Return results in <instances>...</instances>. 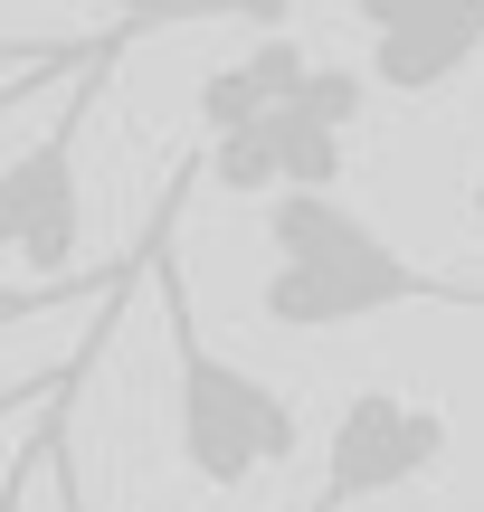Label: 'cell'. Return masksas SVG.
Masks as SVG:
<instances>
[{"instance_id": "obj_3", "label": "cell", "mask_w": 484, "mask_h": 512, "mask_svg": "<svg viewBox=\"0 0 484 512\" xmlns=\"http://www.w3.org/2000/svg\"><path fill=\"white\" fill-rule=\"evenodd\" d=\"M162 29V19H114L105 38L86 48L67 105H48L38 143H19L0 162V256H19L29 275H67L76 247H86V133L114 95V67H124V38Z\"/></svg>"}, {"instance_id": "obj_10", "label": "cell", "mask_w": 484, "mask_h": 512, "mask_svg": "<svg viewBox=\"0 0 484 512\" xmlns=\"http://www.w3.org/2000/svg\"><path fill=\"white\" fill-rule=\"evenodd\" d=\"M190 114H200V133H228V124H247V114H266V86H257V67H247V57L209 67V76H200V95H190Z\"/></svg>"}, {"instance_id": "obj_2", "label": "cell", "mask_w": 484, "mask_h": 512, "mask_svg": "<svg viewBox=\"0 0 484 512\" xmlns=\"http://www.w3.org/2000/svg\"><path fill=\"white\" fill-rule=\"evenodd\" d=\"M152 285H162V313H171V446H181V465L209 484V494H247L257 475L295 465V446H304L295 399H285L266 370L228 361V351L200 332L171 247L152 256Z\"/></svg>"}, {"instance_id": "obj_9", "label": "cell", "mask_w": 484, "mask_h": 512, "mask_svg": "<svg viewBox=\"0 0 484 512\" xmlns=\"http://www.w3.org/2000/svg\"><path fill=\"white\" fill-rule=\"evenodd\" d=\"M86 380V370H76ZM76 380H57L48 399H38V465H48V494H57V512H105L86 494V475H76V456H67V399H76Z\"/></svg>"}, {"instance_id": "obj_5", "label": "cell", "mask_w": 484, "mask_h": 512, "mask_svg": "<svg viewBox=\"0 0 484 512\" xmlns=\"http://www.w3.org/2000/svg\"><path fill=\"white\" fill-rule=\"evenodd\" d=\"M371 29V86L380 95H447L484 57V0H352Z\"/></svg>"}, {"instance_id": "obj_12", "label": "cell", "mask_w": 484, "mask_h": 512, "mask_svg": "<svg viewBox=\"0 0 484 512\" xmlns=\"http://www.w3.org/2000/svg\"><path fill=\"white\" fill-rule=\"evenodd\" d=\"M114 313H124V304H105V323H114ZM105 323H95L86 342H76V361H67V370H86L95 351H105ZM67 370H48V380H10V389H0V418H19V408H38V399H48L57 380H67Z\"/></svg>"}, {"instance_id": "obj_6", "label": "cell", "mask_w": 484, "mask_h": 512, "mask_svg": "<svg viewBox=\"0 0 484 512\" xmlns=\"http://www.w3.org/2000/svg\"><path fill=\"white\" fill-rule=\"evenodd\" d=\"M209 181V162H200V143L171 162V181H162V200H152V219L133 228V247L114 256V266H67V275H0V342L10 332H29V323H48V313H67V304H105V294H133V275H152V256L171 247V219H181V200Z\"/></svg>"}, {"instance_id": "obj_4", "label": "cell", "mask_w": 484, "mask_h": 512, "mask_svg": "<svg viewBox=\"0 0 484 512\" xmlns=\"http://www.w3.org/2000/svg\"><path fill=\"white\" fill-rule=\"evenodd\" d=\"M456 427L437 399H409V389H352L333 418V446H323V484L295 512H361L399 484H428L447 465Z\"/></svg>"}, {"instance_id": "obj_11", "label": "cell", "mask_w": 484, "mask_h": 512, "mask_svg": "<svg viewBox=\"0 0 484 512\" xmlns=\"http://www.w3.org/2000/svg\"><path fill=\"white\" fill-rule=\"evenodd\" d=\"M295 105H314L323 124L352 133L361 105H371V76H361V67H333V57H314V67H304V86H295Z\"/></svg>"}, {"instance_id": "obj_17", "label": "cell", "mask_w": 484, "mask_h": 512, "mask_svg": "<svg viewBox=\"0 0 484 512\" xmlns=\"http://www.w3.org/2000/svg\"><path fill=\"white\" fill-rule=\"evenodd\" d=\"M466 209H475V228H484V171H475V181H466Z\"/></svg>"}, {"instance_id": "obj_8", "label": "cell", "mask_w": 484, "mask_h": 512, "mask_svg": "<svg viewBox=\"0 0 484 512\" xmlns=\"http://www.w3.org/2000/svg\"><path fill=\"white\" fill-rule=\"evenodd\" d=\"M200 162H209V181H219V190H285L266 114H247V124H228V133H200Z\"/></svg>"}, {"instance_id": "obj_7", "label": "cell", "mask_w": 484, "mask_h": 512, "mask_svg": "<svg viewBox=\"0 0 484 512\" xmlns=\"http://www.w3.org/2000/svg\"><path fill=\"white\" fill-rule=\"evenodd\" d=\"M266 133H276V171H285V190H342V162H352V133L342 124H323L314 105H266Z\"/></svg>"}, {"instance_id": "obj_1", "label": "cell", "mask_w": 484, "mask_h": 512, "mask_svg": "<svg viewBox=\"0 0 484 512\" xmlns=\"http://www.w3.org/2000/svg\"><path fill=\"white\" fill-rule=\"evenodd\" d=\"M266 247H276V266L257 285V313L276 332H342V323H380V313H409V304L484 313V285L399 256L342 190H276Z\"/></svg>"}, {"instance_id": "obj_16", "label": "cell", "mask_w": 484, "mask_h": 512, "mask_svg": "<svg viewBox=\"0 0 484 512\" xmlns=\"http://www.w3.org/2000/svg\"><path fill=\"white\" fill-rule=\"evenodd\" d=\"M29 484H38V437L19 446V465H10V484H0V512H29Z\"/></svg>"}, {"instance_id": "obj_13", "label": "cell", "mask_w": 484, "mask_h": 512, "mask_svg": "<svg viewBox=\"0 0 484 512\" xmlns=\"http://www.w3.org/2000/svg\"><path fill=\"white\" fill-rule=\"evenodd\" d=\"M95 38H10L0 29V76H19V67H76Z\"/></svg>"}, {"instance_id": "obj_15", "label": "cell", "mask_w": 484, "mask_h": 512, "mask_svg": "<svg viewBox=\"0 0 484 512\" xmlns=\"http://www.w3.org/2000/svg\"><path fill=\"white\" fill-rule=\"evenodd\" d=\"M228 19H238V29H285V19H295V0H219Z\"/></svg>"}, {"instance_id": "obj_14", "label": "cell", "mask_w": 484, "mask_h": 512, "mask_svg": "<svg viewBox=\"0 0 484 512\" xmlns=\"http://www.w3.org/2000/svg\"><path fill=\"white\" fill-rule=\"evenodd\" d=\"M76 67H86V57H76ZM76 67H19V76H10V86H0V124H10V114H29V105H38V95H48V86H57V76H76Z\"/></svg>"}]
</instances>
